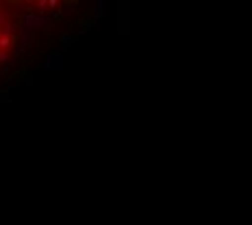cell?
Segmentation results:
<instances>
[{"instance_id": "1", "label": "cell", "mask_w": 252, "mask_h": 225, "mask_svg": "<svg viewBox=\"0 0 252 225\" xmlns=\"http://www.w3.org/2000/svg\"><path fill=\"white\" fill-rule=\"evenodd\" d=\"M41 24H50V18H39V15H26L24 26H41Z\"/></svg>"}, {"instance_id": "2", "label": "cell", "mask_w": 252, "mask_h": 225, "mask_svg": "<svg viewBox=\"0 0 252 225\" xmlns=\"http://www.w3.org/2000/svg\"><path fill=\"white\" fill-rule=\"evenodd\" d=\"M44 67L46 70H57V67H59V52H52L48 59H46Z\"/></svg>"}]
</instances>
